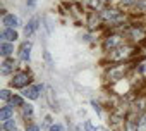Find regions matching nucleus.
Here are the masks:
<instances>
[{
  "instance_id": "nucleus-4",
  "label": "nucleus",
  "mask_w": 146,
  "mask_h": 131,
  "mask_svg": "<svg viewBox=\"0 0 146 131\" xmlns=\"http://www.w3.org/2000/svg\"><path fill=\"white\" fill-rule=\"evenodd\" d=\"M0 36H2L4 41H16L19 38V35H17V31L14 28H5L2 33H0Z\"/></svg>"
},
{
  "instance_id": "nucleus-7",
  "label": "nucleus",
  "mask_w": 146,
  "mask_h": 131,
  "mask_svg": "<svg viewBox=\"0 0 146 131\" xmlns=\"http://www.w3.org/2000/svg\"><path fill=\"white\" fill-rule=\"evenodd\" d=\"M12 116H14V109L11 105L2 107V110H0V121H9V119H12Z\"/></svg>"
},
{
  "instance_id": "nucleus-1",
  "label": "nucleus",
  "mask_w": 146,
  "mask_h": 131,
  "mask_svg": "<svg viewBox=\"0 0 146 131\" xmlns=\"http://www.w3.org/2000/svg\"><path fill=\"white\" fill-rule=\"evenodd\" d=\"M29 74L28 73H16L14 74V78L11 80V86H14V88H24V86H28L29 85Z\"/></svg>"
},
{
  "instance_id": "nucleus-17",
  "label": "nucleus",
  "mask_w": 146,
  "mask_h": 131,
  "mask_svg": "<svg viewBox=\"0 0 146 131\" xmlns=\"http://www.w3.org/2000/svg\"><path fill=\"white\" fill-rule=\"evenodd\" d=\"M50 131H65V129L60 124H53V126H50Z\"/></svg>"
},
{
  "instance_id": "nucleus-21",
  "label": "nucleus",
  "mask_w": 146,
  "mask_h": 131,
  "mask_svg": "<svg viewBox=\"0 0 146 131\" xmlns=\"http://www.w3.org/2000/svg\"><path fill=\"white\" fill-rule=\"evenodd\" d=\"M26 4H28V7H35L36 5V0H26Z\"/></svg>"
},
{
  "instance_id": "nucleus-15",
  "label": "nucleus",
  "mask_w": 146,
  "mask_h": 131,
  "mask_svg": "<svg viewBox=\"0 0 146 131\" xmlns=\"http://www.w3.org/2000/svg\"><path fill=\"white\" fill-rule=\"evenodd\" d=\"M23 112H24V116H33V105H24L23 107Z\"/></svg>"
},
{
  "instance_id": "nucleus-14",
  "label": "nucleus",
  "mask_w": 146,
  "mask_h": 131,
  "mask_svg": "<svg viewBox=\"0 0 146 131\" xmlns=\"http://www.w3.org/2000/svg\"><path fill=\"white\" fill-rule=\"evenodd\" d=\"M0 97H2V100H11L12 98V95H11L9 90H2V92H0Z\"/></svg>"
},
{
  "instance_id": "nucleus-6",
  "label": "nucleus",
  "mask_w": 146,
  "mask_h": 131,
  "mask_svg": "<svg viewBox=\"0 0 146 131\" xmlns=\"http://www.w3.org/2000/svg\"><path fill=\"white\" fill-rule=\"evenodd\" d=\"M38 23H40V19L38 17H33L29 23H28V26L24 28V33H26V36H31L36 29H38Z\"/></svg>"
},
{
  "instance_id": "nucleus-5",
  "label": "nucleus",
  "mask_w": 146,
  "mask_h": 131,
  "mask_svg": "<svg viewBox=\"0 0 146 131\" xmlns=\"http://www.w3.org/2000/svg\"><path fill=\"white\" fill-rule=\"evenodd\" d=\"M19 59L21 60H29L31 59V43L29 41H24L19 48Z\"/></svg>"
},
{
  "instance_id": "nucleus-8",
  "label": "nucleus",
  "mask_w": 146,
  "mask_h": 131,
  "mask_svg": "<svg viewBox=\"0 0 146 131\" xmlns=\"http://www.w3.org/2000/svg\"><path fill=\"white\" fill-rule=\"evenodd\" d=\"M14 68H16V62H14V60H11V59L4 60V64H2V74H4V76H7L9 73H12V71H14Z\"/></svg>"
},
{
  "instance_id": "nucleus-18",
  "label": "nucleus",
  "mask_w": 146,
  "mask_h": 131,
  "mask_svg": "<svg viewBox=\"0 0 146 131\" xmlns=\"http://www.w3.org/2000/svg\"><path fill=\"white\" fill-rule=\"evenodd\" d=\"M26 131H40V126H36V124H29V126L26 128Z\"/></svg>"
},
{
  "instance_id": "nucleus-22",
  "label": "nucleus",
  "mask_w": 146,
  "mask_h": 131,
  "mask_svg": "<svg viewBox=\"0 0 146 131\" xmlns=\"http://www.w3.org/2000/svg\"><path fill=\"white\" fill-rule=\"evenodd\" d=\"M95 131H108V129L103 128V126H98V128H95Z\"/></svg>"
},
{
  "instance_id": "nucleus-13",
  "label": "nucleus",
  "mask_w": 146,
  "mask_h": 131,
  "mask_svg": "<svg viewBox=\"0 0 146 131\" xmlns=\"http://www.w3.org/2000/svg\"><path fill=\"white\" fill-rule=\"evenodd\" d=\"M5 131H14L16 129V121L14 119H9V121H4V126H2Z\"/></svg>"
},
{
  "instance_id": "nucleus-16",
  "label": "nucleus",
  "mask_w": 146,
  "mask_h": 131,
  "mask_svg": "<svg viewBox=\"0 0 146 131\" xmlns=\"http://www.w3.org/2000/svg\"><path fill=\"white\" fill-rule=\"evenodd\" d=\"M84 129H86V131H95V126L91 124V121H86V122H84Z\"/></svg>"
},
{
  "instance_id": "nucleus-20",
  "label": "nucleus",
  "mask_w": 146,
  "mask_h": 131,
  "mask_svg": "<svg viewBox=\"0 0 146 131\" xmlns=\"http://www.w3.org/2000/svg\"><path fill=\"white\" fill-rule=\"evenodd\" d=\"M139 73L141 74H146V64H141L139 66Z\"/></svg>"
},
{
  "instance_id": "nucleus-3",
  "label": "nucleus",
  "mask_w": 146,
  "mask_h": 131,
  "mask_svg": "<svg viewBox=\"0 0 146 131\" xmlns=\"http://www.w3.org/2000/svg\"><path fill=\"white\" fill-rule=\"evenodd\" d=\"M2 24H4L5 28H17V26H19V17L14 16V14H5V16L2 17Z\"/></svg>"
},
{
  "instance_id": "nucleus-9",
  "label": "nucleus",
  "mask_w": 146,
  "mask_h": 131,
  "mask_svg": "<svg viewBox=\"0 0 146 131\" xmlns=\"http://www.w3.org/2000/svg\"><path fill=\"white\" fill-rule=\"evenodd\" d=\"M12 52H14V47L9 41H2V45H0V53H2L4 57H9Z\"/></svg>"
},
{
  "instance_id": "nucleus-11",
  "label": "nucleus",
  "mask_w": 146,
  "mask_h": 131,
  "mask_svg": "<svg viewBox=\"0 0 146 131\" xmlns=\"http://www.w3.org/2000/svg\"><path fill=\"white\" fill-rule=\"evenodd\" d=\"M129 50H131V48H127V47H125V48H117L112 57H113V59H122V57H125V55L129 53Z\"/></svg>"
},
{
  "instance_id": "nucleus-10",
  "label": "nucleus",
  "mask_w": 146,
  "mask_h": 131,
  "mask_svg": "<svg viewBox=\"0 0 146 131\" xmlns=\"http://www.w3.org/2000/svg\"><path fill=\"white\" fill-rule=\"evenodd\" d=\"M120 43V38L119 36H110V38H107V41H105V48H113V47H117Z\"/></svg>"
},
{
  "instance_id": "nucleus-19",
  "label": "nucleus",
  "mask_w": 146,
  "mask_h": 131,
  "mask_svg": "<svg viewBox=\"0 0 146 131\" xmlns=\"http://www.w3.org/2000/svg\"><path fill=\"white\" fill-rule=\"evenodd\" d=\"M120 4H122V5H134L136 0H120Z\"/></svg>"
},
{
  "instance_id": "nucleus-12",
  "label": "nucleus",
  "mask_w": 146,
  "mask_h": 131,
  "mask_svg": "<svg viewBox=\"0 0 146 131\" xmlns=\"http://www.w3.org/2000/svg\"><path fill=\"white\" fill-rule=\"evenodd\" d=\"M11 105H16V107H24V100H23V97L14 95V97L11 98Z\"/></svg>"
},
{
  "instance_id": "nucleus-2",
  "label": "nucleus",
  "mask_w": 146,
  "mask_h": 131,
  "mask_svg": "<svg viewBox=\"0 0 146 131\" xmlns=\"http://www.w3.org/2000/svg\"><path fill=\"white\" fill-rule=\"evenodd\" d=\"M40 92H41V86L40 85H29L24 90V97L26 98H31V100H36L40 97Z\"/></svg>"
}]
</instances>
